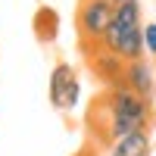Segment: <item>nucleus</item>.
I'll return each mask as SVG.
<instances>
[{
  "label": "nucleus",
  "instance_id": "obj_2",
  "mask_svg": "<svg viewBox=\"0 0 156 156\" xmlns=\"http://www.w3.org/2000/svg\"><path fill=\"white\" fill-rule=\"evenodd\" d=\"M112 12H115V3H109V0H81V6H78V28H81V37L90 47L103 44V34L112 25Z\"/></svg>",
  "mask_w": 156,
  "mask_h": 156
},
{
  "label": "nucleus",
  "instance_id": "obj_9",
  "mask_svg": "<svg viewBox=\"0 0 156 156\" xmlns=\"http://www.w3.org/2000/svg\"><path fill=\"white\" fill-rule=\"evenodd\" d=\"M109 3H115V6H119V3H125V0H109Z\"/></svg>",
  "mask_w": 156,
  "mask_h": 156
},
{
  "label": "nucleus",
  "instance_id": "obj_3",
  "mask_svg": "<svg viewBox=\"0 0 156 156\" xmlns=\"http://www.w3.org/2000/svg\"><path fill=\"white\" fill-rule=\"evenodd\" d=\"M81 100V81L69 62H59L50 72V103L56 109H75Z\"/></svg>",
  "mask_w": 156,
  "mask_h": 156
},
{
  "label": "nucleus",
  "instance_id": "obj_10",
  "mask_svg": "<svg viewBox=\"0 0 156 156\" xmlns=\"http://www.w3.org/2000/svg\"><path fill=\"white\" fill-rule=\"evenodd\" d=\"M87 156H97V153H87Z\"/></svg>",
  "mask_w": 156,
  "mask_h": 156
},
{
  "label": "nucleus",
  "instance_id": "obj_1",
  "mask_svg": "<svg viewBox=\"0 0 156 156\" xmlns=\"http://www.w3.org/2000/svg\"><path fill=\"white\" fill-rule=\"evenodd\" d=\"M103 109H106V134L109 144L119 140L131 131H150V100L137 97L131 87H125V81H115L106 90V100H103Z\"/></svg>",
  "mask_w": 156,
  "mask_h": 156
},
{
  "label": "nucleus",
  "instance_id": "obj_4",
  "mask_svg": "<svg viewBox=\"0 0 156 156\" xmlns=\"http://www.w3.org/2000/svg\"><path fill=\"white\" fill-rule=\"evenodd\" d=\"M140 28H144V25H140V0H125V3L115 6V12H112V25L106 28V34H103V44H100V47L115 50V44H119L125 34L140 31Z\"/></svg>",
  "mask_w": 156,
  "mask_h": 156
},
{
  "label": "nucleus",
  "instance_id": "obj_6",
  "mask_svg": "<svg viewBox=\"0 0 156 156\" xmlns=\"http://www.w3.org/2000/svg\"><path fill=\"white\" fill-rule=\"evenodd\" d=\"M90 69H94V75L103 84H115V81H122V75H125V59L119 53H112V50H106V47H94Z\"/></svg>",
  "mask_w": 156,
  "mask_h": 156
},
{
  "label": "nucleus",
  "instance_id": "obj_7",
  "mask_svg": "<svg viewBox=\"0 0 156 156\" xmlns=\"http://www.w3.org/2000/svg\"><path fill=\"white\" fill-rule=\"evenodd\" d=\"M109 156H150V131H131L109 144Z\"/></svg>",
  "mask_w": 156,
  "mask_h": 156
},
{
  "label": "nucleus",
  "instance_id": "obj_5",
  "mask_svg": "<svg viewBox=\"0 0 156 156\" xmlns=\"http://www.w3.org/2000/svg\"><path fill=\"white\" fill-rule=\"evenodd\" d=\"M125 87H131L137 97L153 100L156 97V75L150 69L147 59H134V62H125V75H122Z\"/></svg>",
  "mask_w": 156,
  "mask_h": 156
},
{
  "label": "nucleus",
  "instance_id": "obj_8",
  "mask_svg": "<svg viewBox=\"0 0 156 156\" xmlns=\"http://www.w3.org/2000/svg\"><path fill=\"white\" fill-rule=\"evenodd\" d=\"M144 50H150V56H156V22L144 25Z\"/></svg>",
  "mask_w": 156,
  "mask_h": 156
}]
</instances>
